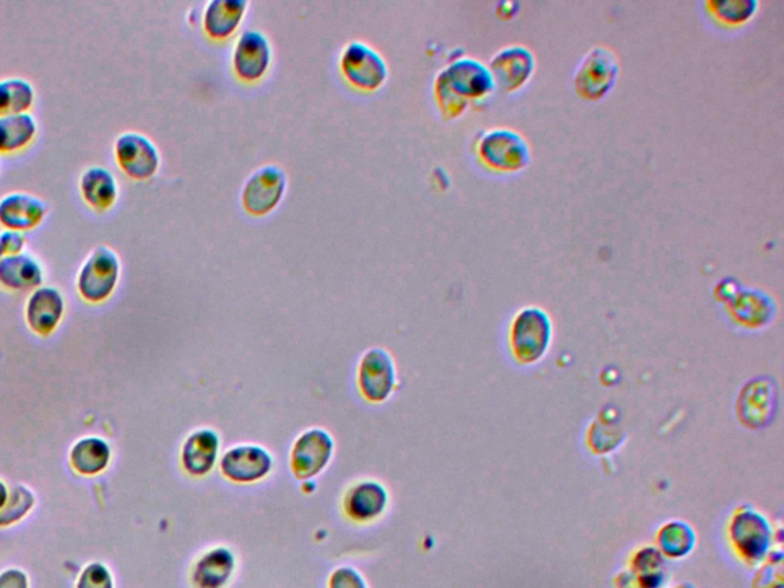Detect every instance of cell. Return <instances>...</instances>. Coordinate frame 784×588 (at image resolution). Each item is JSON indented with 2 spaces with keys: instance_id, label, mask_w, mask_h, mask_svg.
<instances>
[{
  "instance_id": "6da1fadb",
  "label": "cell",
  "mask_w": 784,
  "mask_h": 588,
  "mask_svg": "<svg viewBox=\"0 0 784 588\" xmlns=\"http://www.w3.org/2000/svg\"><path fill=\"white\" fill-rule=\"evenodd\" d=\"M496 90L492 72L480 60L463 57L447 64L435 77L436 105L444 117L465 113L469 100L482 99Z\"/></svg>"
},
{
  "instance_id": "7a4b0ae2",
  "label": "cell",
  "mask_w": 784,
  "mask_h": 588,
  "mask_svg": "<svg viewBox=\"0 0 784 588\" xmlns=\"http://www.w3.org/2000/svg\"><path fill=\"white\" fill-rule=\"evenodd\" d=\"M477 152L486 166L498 172L521 171L531 160L527 141L520 132L508 128L486 130L478 140Z\"/></svg>"
},
{
  "instance_id": "3957f363",
  "label": "cell",
  "mask_w": 784,
  "mask_h": 588,
  "mask_svg": "<svg viewBox=\"0 0 784 588\" xmlns=\"http://www.w3.org/2000/svg\"><path fill=\"white\" fill-rule=\"evenodd\" d=\"M339 67L343 77L359 90H377L388 77V65L384 56L362 41H351L343 46Z\"/></svg>"
},
{
  "instance_id": "277c9868",
  "label": "cell",
  "mask_w": 784,
  "mask_h": 588,
  "mask_svg": "<svg viewBox=\"0 0 784 588\" xmlns=\"http://www.w3.org/2000/svg\"><path fill=\"white\" fill-rule=\"evenodd\" d=\"M120 260L114 250L100 245L84 261L77 278V288L89 302H102L117 287Z\"/></svg>"
},
{
  "instance_id": "5b68a950",
  "label": "cell",
  "mask_w": 784,
  "mask_h": 588,
  "mask_svg": "<svg viewBox=\"0 0 784 588\" xmlns=\"http://www.w3.org/2000/svg\"><path fill=\"white\" fill-rule=\"evenodd\" d=\"M287 189V174L277 164H264L247 176L241 189V203L249 214L266 215L281 203Z\"/></svg>"
},
{
  "instance_id": "8992f818",
  "label": "cell",
  "mask_w": 784,
  "mask_h": 588,
  "mask_svg": "<svg viewBox=\"0 0 784 588\" xmlns=\"http://www.w3.org/2000/svg\"><path fill=\"white\" fill-rule=\"evenodd\" d=\"M620 64L613 51L604 46H598L587 54L575 74V88L586 100H600L614 87Z\"/></svg>"
},
{
  "instance_id": "52a82bcc",
  "label": "cell",
  "mask_w": 784,
  "mask_h": 588,
  "mask_svg": "<svg viewBox=\"0 0 784 588\" xmlns=\"http://www.w3.org/2000/svg\"><path fill=\"white\" fill-rule=\"evenodd\" d=\"M120 169L134 180H148L157 174L161 155L157 145L140 132H125L114 145Z\"/></svg>"
},
{
  "instance_id": "ba28073f",
  "label": "cell",
  "mask_w": 784,
  "mask_h": 588,
  "mask_svg": "<svg viewBox=\"0 0 784 588\" xmlns=\"http://www.w3.org/2000/svg\"><path fill=\"white\" fill-rule=\"evenodd\" d=\"M272 64V44L260 30H245L231 51L235 74L245 82H257L269 71Z\"/></svg>"
},
{
  "instance_id": "9c48e42d",
  "label": "cell",
  "mask_w": 784,
  "mask_h": 588,
  "mask_svg": "<svg viewBox=\"0 0 784 588\" xmlns=\"http://www.w3.org/2000/svg\"><path fill=\"white\" fill-rule=\"evenodd\" d=\"M550 337V321L543 310L535 309V307L521 311L513 322V349L525 362L539 359L546 351Z\"/></svg>"
},
{
  "instance_id": "30bf717a",
  "label": "cell",
  "mask_w": 784,
  "mask_h": 588,
  "mask_svg": "<svg viewBox=\"0 0 784 588\" xmlns=\"http://www.w3.org/2000/svg\"><path fill=\"white\" fill-rule=\"evenodd\" d=\"M333 449V438L326 430H307L293 446V474L299 480H310L320 474L330 463Z\"/></svg>"
},
{
  "instance_id": "8fae6325",
  "label": "cell",
  "mask_w": 784,
  "mask_h": 588,
  "mask_svg": "<svg viewBox=\"0 0 784 588\" xmlns=\"http://www.w3.org/2000/svg\"><path fill=\"white\" fill-rule=\"evenodd\" d=\"M359 387L370 402H384L396 387V367L384 348H371L359 365Z\"/></svg>"
},
{
  "instance_id": "7c38bea8",
  "label": "cell",
  "mask_w": 784,
  "mask_h": 588,
  "mask_svg": "<svg viewBox=\"0 0 784 588\" xmlns=\"http://www.w3.org/2000/svg\"><path fill=\"white\" fill-rule=\"evenodd\" d=\"M489 69L496 87L505 92L519 91L535 71V57L525 46H508L492 57Z\"/></svg>"
},
{
  "instance_id": "4fadbf2b",
  "label": "cell",
  "mask_w": 784,
  "mask_h": 588,
  "mask_svg": "<svg viewBox=\"0 0 784 588\" xmlns=\"http://www.w3.org/2000/svg\"><path fill=\"white\" fill-rule=\"evenodd\" d=\"M273 468V459L261 446H235L224 453L221 471L235 483H254L265 479Z\"/></svg>"
},
{
  "instance_id": "5bb4252c",
  "label": "cell",
  "mask_w": 784,
  "mask_h": 588,
  "mask_svg": "<svg viewBox=\"0 0 784 588\" xmlns=\"http://www.w3.org/2000/svg\"><path fill=\"white\" fill-rule=\"evenodd\" d=\"M46 204L37 196L14 192L0 199V224L7 230L26 232L44 221Z\"/></svg>"
},
{
  "instance_id": "9a60e30c",
  "label": "cell",
  "mask_w": 784,
  "mask_h": 588,
  "mask_svg": "<svg viewBox=\"0 0 784 588\" xmlns=\"http://www.w3.org/2000/svg\"><path fill=\"white\" fill-rule=\"evenodd\" d=\"M64 311V296L57 288H36L26 303V322L33 332L46 336L59 325Z\"/></svg>"
},
{
  "instance_id": "2e32d148",
  "label": "cell",
  "mask_w": 784,
  "mask_h": 588,
  "mask_svg": "<svg viewBox=\"0 0 784 588\" xmlns=\"http://www.w3.org/2000/svg\"><path fill=\"white\" fill-rule=\"evenodd\" d=\"M219 438L211 429H198L185 440L181 461L191 475L203 476L214 469L218 460Z\"/></svg>"
},
{
  "instance_id": "e0dca14e",
  "label": "cell",
  "mask_w": 784,
  "mask_h": 588,
  "mask_svg": "<svg viewBox=\"0 0 784 588\" xmlns=\"http://www.w3.org/2000/svg\"><path fill=\"white\" fill-rule=\"evenodd\" d=\"M247 0H208L203 13L204 31L214 38H226L245 19Z\"/></svg>"
},
{
  "instance_id": "ac0fdd59",
  "label": "cell",
  "mask_w": 784,
  "mask_h": 588,
  "mask_svg": "<svg viewBox=\"0 0 784 588\" xmlns=\"http://www.w3.org/2000/svg\"><path fill=\"white\" fill-rule=\"evenodd\" d=\"M235 570V558L229 549L218 547L201 556L192 572V583L196 588H223L230 581Z\"/></svg>"
},
{
  "instance_id": "d6986e66",
  "label": "cell",
  "mask_w": 784,
  "mask_h": 588,
  "mask_svg": "<svg viewBox=\"0 0 784 588\" xmlns=\"http://www.w3.org/2000/svg\"><path fill=\"white\" fill-rule=\"evenodd\" d=\"M388 506V494L378 483L363 482L346 494L345 510L355 521L376 520Z\"/></svg>"
},
{
  "instance_id": "ffe728a7",
  "label": "cell",
  "mask_w": 784,
  "mask_h": 588,
  "mask_svg": "<svg viewBox=\"0 0 784 588\" xmlns=\"http://www.w3.org/2000/svg\"><path fill=\"white\" fill-rule=\"evenodd\" d=\"M44 283V270L33 256L18 253L0 260V284L10 290H30Z\"/></svg>"
},
{
  "instance_id": "44dd1931",
  "label": "cell",
  "mask_w": 784,
  "mask_h": 588,
  "mask_svg": "<svg viewBox=\"0 0 784 588\" xmlns=\"http://www.w3.org/2000/svg\"><path fill=\"white\" fill-rule=\"evenodd\" d=\"M80 192L92 209L106 210L117 201L118 186L107 169L92 166L80 176Z\"/></svg>"
},
{
  "instance_id": "7402d4cb",
  "label": "cell",
  "mask_w": 784,
  "mask_h": 588,
  "mask_svg": "<svg viewBox=\"0 0 784 588\" xmlns=\"http://www.w3.org/2000/svg\"><path fill=\"white\" fill-rule=\"evenodd\" d=\"M37 123L33 115L14 114L0 117V153L21 151L34 140Z\"/></svg>"
},
{
  "instance_id": "603a6c76",
  "label": "cell",
  "mask_w": 784,
  "mask_h": 588,
  "mask_svg": "<svg viewBox=\"0 0 784 588\" xmlns=\"http://www.w3.org/2000/svg\"><path fill=\"white\" fill-rule=\"evenodd\" d=\"M111 449L102 438L88 437L77 441L71 451V463L83 475H95L106 469Z\"/></svg>"
},
{
  "instance_id": "cb8c5ba5",
  "label": "cell",
  "mask_w": 784,
  "mask_h": 588,
  "mask_svg": "<svg viewBox=\"0 0 784 588\" xmlns=\"http://www.w3.org/2000/svg\"><path fill=\"white\" fill-rule=\"evenodd\" d=\"M34 92L33 84L26 80L13 79L0 80V117L2 115L25 114L33 106Z\"/></svg>"
},
{
  "instance_id": "d4e9b609",
  "label": "cell",
  "mask_w": 784,
  "mask_h": 588,
  "mask_svg": "<svg viewBox=\"0 0 784 588\" xmlns=\"http://www.w3.org/2000/svg\"><path fill=\"white\" fill-rule=\"evenodd\" d=\"M708 7L718 21L728 25H741L755 14L759 3L754 0H724V2L718 0V2H708Z\"/></svg>"
},
{
  "instance_id": "484cf974",
  "label": "cell",
  "mask_w": 784,
  "mask_h": 588,
  "mask_svg": "<svg viewBox=\"0 0 784 588\" xmlns=\"http://www.w3.org/2000/svg\"><path fill=\"white\" fill-rule=\"evenodd\" d=\"M34 505L33 494L26 487L18 486L7 499L5 505L0 507V526L13 524L21 520L23 515L30 512Z\"/></svg>"
},
{
  "instance_id": "4316f807",
  "label": "cell",
  "mask_w": 784,
  "mask_h": 588,
  "mask_svg": "<svg viewBox=\"0 0 784 588\" xmlns=\"http://www.w3.org/2000/svg\"><path fill=\"white\" fill-rule=\"evenodd\" d=\"M77 588H114L110 570L102 564L94 563L84 568Z\"/></svg>"
},
{
  "instance_id": "83f0119b",
  "label": "cell",
  "mask_w": 784,
  "mask_h": 588,
  "mask_svg": "<svg viewBox=\"0 0 784 588\" xmlns=\"http://www.w3.org/2000/svg\"><path fill=\"white\" fill-rule=\"evenodd\" d=\"M26 238L22 232H14V230H3L0 232V260L10 255H18L22 253L23 247H25Z\"/></svg>"
},
{
  "instance_id": "f1b7e54d",
  "label": "cell",
  "mask_w": 784,
  "mask_h": 588,
  "mask_svg": "<svg viewBox=\"0 0 784 588\" xmlns=\"http://www.w3.org/2000/svg\"><path fill=\"white\" fill-rule=\"evenodd\" d=\"M330 588H368L354 568L341 567L331 575Z\"/></svg>"
},
{
  "instance_id": "f546056e",
  "label": "cell",
  "mask_w": 784,
  "mask_h": 588,
  "mask_svg": "<svg viewBox=\"0 0 784 588\" xmlns=\"http://www.w3.org/2000/svg\"><path fill=\"white\" fill-rule=\"evenodd\" d=\"M0 588H29V579L21 570L11 568L0 575Z\"/></svg>"
},
{
  "instance_id": "4dcf8cb0",
  "label": "cell",
  "mask_w": 784,
  "mask_h": 588,
  "mask_svg": "<svg viewBox=\"0 0 784 588\" xmlns=\"http://www.w3.org/2000/svg\"><path fill=\"white\" fill-rule=\"evenodd\" d=\"M7 499H8L7 487L3 486V483H0V507L5 505Z\"/></svg>"
}]
</instances>
